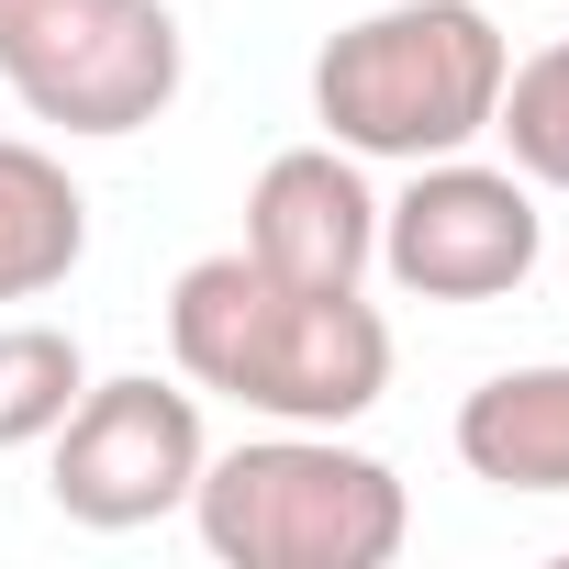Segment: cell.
Segmentation results:
<instances>
[{
  "label": "cell",
  "instance_id": "cell-1",
  "mask_svg": "<svg viewBox=\"0 0 569 569\" xmlns=\"http://www.w3.org/2000/svg\"><path fill=\"white\" fill-rule=\"evenodd\" d=\"M168 358L190 391L246 402L257 425H358L391 391V325L358 291L268 279L246 246L168 279Z\"/></svg>",
  "mask_w": 569,
  "mask_h": 569
},
{
  "label": "cell",
  "instance_id": "cell-2",
  "mask_svg": "<svg viewBox=\"0 0 569 569\" xmlns=\"http://www.w3.org/2000/svg\"><path fill=\"white\" fill-rule=\"evenodd\" d=\"M513 79V46L480 0H380V12L336 23L313 57V123L325 146L369 168H425L491 134Z\"/></svg>",
  "mask_w": 569,
  "mask_h": 569
},
{
  "label": "cell",
  "instance_id": "cell-3",
  "mask_svg": "<svg viewBox=\"0 0 569 569\" xmlns=\"http://www.w3.org/2000/svg\"><path fill=\"white\" fill-rule=\"evenodd\" d=\"M190 525L223 569H391L413 536V491L391 458L347 447V425H268L201 458Z\"/></svg>",
  "mask_w": 569,
  "mask_h": 569
},
{
  "label": "cell",
  "instance_id": "cell-4",
  "mask_svg": "<svg viewBox=\"0 0 569 569\" xmlns=\"http://www.w3.org/2000/svg\"><path fill=\"white\" fill-rule=\"evenodd\" d=\"M190 79V34L168 0H0V90L46 134L112 146L146 134Z\"/></svg>",
  "mask_w": 569,
  "mask_h": 569
},
{
  "label": "cell",
  "instance_id": "cell-5",
  "mask_svg": "<svg viewBox=\"0 0 569 569\" xmlns=\"http://www.w3.org/2000/svg\"><path fill=\"white\" fill-rule=\"evenodd\" d=\"M547 257V212L525 168L491 157H425L402 201H380V268L413 302H513Z\"/></svg>",
  "mask_w": 569,
  "mask_h": 569
},
{
  "label": "cell",
  "instance_id": "cell-6",
  "mask_svg": "<svg viewBox=\"0 0 569 569\" xmlns=\"http://www.w3.org/2000/svg\"><path fill=\"white\" fill-rule=\"evenodd\" d=\"M46 447H57L46 491H57V513L90 525V536H134V525H157V513H190V480H201V458H212L201 391H179V380H157V369L90 380Z\"/></svg>",
  "mask_w": 569,
  "mask_h": 569
},
{
  "label": "cell",
  "instance_id": "cell-7",
  "mask_svg": "<svg viewBox=\"0 0 569 569\" xmlns=\"http://www.w3.org/2000/svg\"><path fill=\"white\" fill-rule=\"evenodd\" d=\"M246 257L302 291H358L380 268V190L347 146H279L246 179Z\"/></svg>",
  "mask_w": 569,
  "mask_h": 569
},
{
  "label": "cell",
  "instance_id": "cell-8",
  "mask_svg": "<svg viewBox=\"0 0 569 569\" xmlns=\"http://www.w3.org/2000/svg\"><path fill=\"white\" fill-rule=\"evenodd\" d=\"M458 469L513 491V502H558L569 491V358L480 380L458 402Z\"/></svg>",
  "mask_w": 569,
  "mask_h": 569
},
{
  "label": "cell",
  "instance_id": "cell-9",
  "mask_svg": "<svg viewBox=\"0 0 569 569\" xmlns=\"http://www.w3.org/2000/svg\"><path fill=\"white\" fill-rule=\"evenodd\" d=\"M79 257H90V190L68 179V157L0 134V302L68 291Z\"/></svg>",
  "mask_w": 569,
  "mask_h": 569
},
{
  "label": "cell",
  "instance_id": "cell-10",
  "mask_svg": "<svg viewBox=\"0 0 569 569\" xmlns=\"http://www.w3.org/2000/svg\"><path fill=\"white\" fill-rule=\"evenodd\" d=\"M79 391H90V358L68 325H0V458L46 447Z\"/></svg>",
  "mask_w": 569,
  "mask_h": 569
},
{
  "label": "cell",
  "instance_id": "cell-11",
  "mask_svg": "<svg viewBox=\"0 0 569 569\" xmlns=\"http://www.w3.org/2000/svg\"><path fill=\"white\" fill-rule=\"evenodd\" d=\"M502 157L536 179V190H569V34L536 46L513 79H502V112H491Z\"/></svg>",
  "mask_w": 569,
  "mask_h": 569
}]
</instances>
